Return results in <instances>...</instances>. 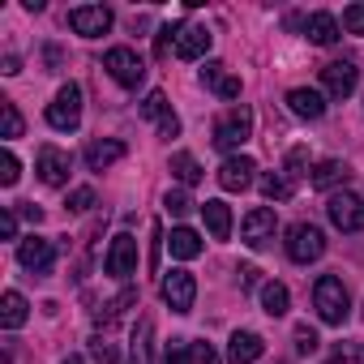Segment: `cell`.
I'll return each instance as SVG.
<instances>
[{
	"label": "cell",
	"instance_id": "obj_1",
	"mask_svg": "<svg viewBox=\"0 0 364 364\" xmlns=\"http://www.w3.org/2000/svg\"><path fill=\"white\" fill-rule=\"evenodd\" d=\"M313 309H317V317H321L326 326H343V321H347L351 300H347V287H343L338 274H321V279L313 283Z\"/></svg>",
	"mask_w": 364,
	"mask_h": 364
},
{
	"label": "cell",
	"instance_id": "obj_2",
	"mask_svg": "<svg viewBox=\"0 0 364 364\" xmlns=\"http://www.w3.org/2000/svg\"><path fill=\"white\" fill-rule=\"evenodd\" d=\"M48 124L52 129H60V133H73L77 124H82V90L69 82V86H60L56 90V99L48 103Z\"/></svg>",
	"mask_w": 364,
	"mask_h": 364
},
{
	"label": "cell",
	"instance_id": "obj_3",
	"mask_svg": "<svg viewBox=\"0 0 364 364\" xmlns=\"http://www.w3.org/2000/svg\"><path fill=\"white\" fill-rule=\"evenodd\" d=\"M326 253V236H321V228H313V223H296V228H287V257L296 262V266H309V262H317Z\"/></svg>",
	"mask_w": 364,
	"mask_h": 364
},
{
	"label": "cell",
	"instance_id": "obj_4",
	"mask_svg": "<svg viewBox=\"0 0 364 364\" xmlns=\"http://www.w3.org/2000/svg\"><path fill=\"white\" fill-rule=\"evenodd\" d=\"M193 300H198V279L189 270H171L163 274V304L171 313H193Z\"/></svg>",
	"mask_w": 364,
	"mask_h": 364
},
{
	"label": "cell",
	"instance_id": "obj_5",
	"mask_svg": "<svg viewBox=\"0 0 364 364\" xmlns=\"http://www.w3.org/2000/svg\"><path fill=\"white\" fill-rule=\"evenodd\" d=\"M249 133H253V112L249 107H236V112H228L215 124V146L219 150H240L249 141Z\"/></svg>",
	"mask_w": 364,
	"mask_h": 364
},
{
	"label": "cell",
	"instance_id": "obj_6",
	"mask_svg": "<svg viewBox=\"0 0 364 364\" xmlns=\"http://www.w3.org/2000/svg\"><path fill=\"white\" fill-rule=\"evenodd\" d=\"M69 31L82 39H99L112 31V9L107 5H77V9H69Z\"/></svg>",
	"mask_w": 364,
	"mask_h": 364
},
{
	"label": "cell",
	"instance_id": "obj_7",
	"mask_svg": "<svg viewBox=\"0 0 364 364\" xmlns=\"http://www.w3.org/2000/svg\"><path fill=\"white\" fill-rule=\"evenodd\" d=\"M274 232H279V219H274L270 206H253V210L245 215V223H240V240H245L249 249H266V245L274 240Z\"/></svg>",
	"mask_w": 364,
	"mask_h": 364
},
{
	"label": "cell",
	"instance_id": "obj_8",
	"mask_svg": "<svg viewBox=\"0 0 364 364\" xmlns=\"http://www.w3.org/2000/svg\"><path fill=\"white\" fill-rule=\"evenodd\" d=\"M326 215L338 232H364V202L355 193H330Z\"/></svg>",
	"mask_w": 364,
	"mask_h": 364
},
{
	"label": "cell",
	"instance_id": "obj_9",
	"mask_svg": "<svg viewBox=\"0 0 364 364\" xmlns=\"http://www.w3.org/2000/svg\"><path fill=\"white\" fill-rule=\"evenodd\" d=\"M103 69H107L120 86H141V77H146V65H141V56H137L133 48H112V52L103 56Z\"/></svg>",
	"mask_w": 364,
	"mask_h": 364
},
{
	"label": "cell",
	"instance_id": "obj_10",
	"mask_svg": "<svg viewBox=\"0 0 364 364\" xmlns=\"http://www.w3.org/2000/svg\"><path fill=\"white\" fill-rule=\"evenodd\" d=\"M18 262H22L31 274H52V266H56V245L43 240V236H26V240H18Z\"/></svg>",
	"mask_w": 364,
	"mask_h": 364
},
{
	"label": "cell",
	"instance_id": "obj_11",
	"mask_svg": "<svg viewBox=\"0 0 364 364\" xmlns=\"http://www.w3.org/2000/svg\"><path fill=\"white\" fill-rule=\"evenodd\" d=\"M103 270H107L112 279L137 274V240H133L129 232H120V236L112 240V249H107V257H103Z\"/></svg>",
	"mask_w": 364,
	"mask_h": 364
},
{
	"label": "cell",
	"instance_id": "obj_12",
	"mask_svg": "<svg viewBox=\"0 0 364 364\" xmlns=\"http://www.w3.org/2000/svg\"><path fill=\"white\" fill-rule=\"evenodd\" d=\"M355 82H360L355 60H330V65L321 69V86H326L330 99H347V95L355 90Z\"/></svg>",
	"mask_w": 364,
	"mask_h": 364
},
{
	"label": "cell",
	"instance_id": "obj_13",
	"mask_svg": "<svg viewBox=\"0 0 364 364\" xmlns=\"http://www.w3.org/2000/svg\"><path fill=\"white\" fill-rule=\"evenodd\" d=\"M253 171H257V163H253L249 154H228L223 167H219V185H223L228 193H245V189L253 185Z\"/></svg>",
	"mask_w": 364,
	"mask_h": 364
},
{
	"label": "cell",
	"instance_id": "obj_14",
	"mask_svg": "<svg viewBox=\"0 0 364 364\" xmlns=\"http://www.w3.org/2000/svg\"><path fill=\"white\" fill-rule=\"evenodd\" d=\"M69 167H73V159H69L60 146H43V150H39V163H35V171H39V180H43V185L60 189L65 180H69Z\"/></svg>",
	"mask_w": 364,
	"mask_h": 364
},
{
	"label": "cell",
	"instance_id": "obj_15",
	"mask_svg": "<svg viewBox=\"0 0 364 364\" xmlns=\"http://www.w3.org/2000/svg\"><path fill=\"white\" fill-rule=\"evenodd\" d=\"M202 86L215 90L219 99H240V77H236L223 60H206V69H202Z\"/></svg>",
	"mask_w": 364,
	"mask_h": 364
},
{
	"label": "cell",
	"instance_id": "obj_16",
	"mask_svg": "<svg viewBox=\"0 0 364 364\" xmlns=\"http://www.w3.org/2000/svg\"><path fill=\"white\" fill-rule=\"evenodd\" d=\"M210 31L206 26H176V56L180 60H198V56H206L210 52Z\"/></svg>",
	"mask_w": 364,
	"mask_h": 364
},
{
	"label": "cell",
	"instance_id": "obj_17",
	"mask_svg": "<svg viewBox=\"0 0 364 364\" xmlns=\"http://www.w3.org/2000/svg\"><path fill=\"white\" fill-rule=\"evenodd\" d=\"M287 107L300 120H321L326 116V95L321 90H309V86H296V90H287Z\"/></svg>",
	"mask_w": 364,
	"mask_h": 364
},
{
	"label": "cell",
	"instance_id": "obj_18",
	"mask_svg": "<svg viewBox=\"0 0 364 364\" xmlns=\"http://www.w3.org/2000/svg\"><path fill=\"white\" fill-rule=\"evenodd\" d=\"M262 351H266L262 334H253V330H236L232 343H228V364H257Z\"/></svg>",
	"mask_w": 364,
	"mask_h": 364
},
{
	"label": "cell",
	"instance_id": "obj_19",
	"mask_svg": "<svg viewBox=\"0 0 364 364\" xmlns=\"http://www.w3.org/2000/svg\"><path fill=\"white\" fill-rule=\"evenodd\" d=\"M338 35H343V26H338L334 14H309V18H304V39H309V43L330 48V43H338Z\"/></svg>",
	"mask_w": 364,
	"mask_h": 364
},
{
	"label": "cell",
	"instance_id": "obj_20",
	"mask_svg": "<svg viewBox=\"0 0 364 364\" xmlns=\"http://www.w3.org/2000/svg\"><path fill=\"white\" fill-rule=\"evenodd\" d=\"M120 159H124V141H116V137H99V141L86 146V167L90 171H107Z\"/></svg>",
	"mask_w": 364,
	"mask_h": 364
},
{
	"label": "cell",
	"instance_id": "obj_21",
	"mask_svg": "<svg viewBox=\"0 0 364 364\" xmlns=\"http://www.w3.org/2000/svg\"><path fill=\"white\" fill-rule=\"evenodd\" d=\"M347 176H351L347 163H338V159H321V163L313 167V176H309V185H313V189H334V185H347Z\"/></svg>",
	"mask_w": 364,
	"mask_h": 364
},
{
	"label": "cell",
	"instance_id": "obj_22",
	"mask_svg": "<svg viewBox=\"0 0 364 364\" xmlns=\"http://www.w3.org/2000/svg\"><path fill=\"white\" fill-rule=\"evenodd\" d=\"M167 249H171V257H176V262H193V257L202 253V236H198L193 228H171Z\"/></svg>",
	"mask_w": 364,
	"mask_h": 364
},
{
	"label": "cell",
	"instance_id": "obj_23",
	"mask_svg": "<svg viewBox=\"0 0 364 364\" xmlns=\"http://www.w3.org/2000/svg\"><path fill=\"white\" fill-rule=\"evenodd\" d=\"M26 317H31L26 296H22V291H5V300H0V326H5V330H18V326H26Z\"/></svg>",
	"mask_w": 364,
	"mask_h": 364
},
{
	"label": "cell",
	"instance_id": "obj_24",
	"mask_svg": "<svg viewBox=\"0 0 364 364\" xmlns=\"http://www.w3.org/2000/svg\"><path fill=\"white\" fill-rule=\"evenodd\" d=\"M202 219H206V228H210L215 240H228L232 236V210H228V202H206L202 206Z\"/></svg>",
	"mask_w": 364,
	"mask_h": 364
},
{
	"label": "cell",
	"instance_id": "obj_25",
	"mask_svg": "<svg viewBox=\"0 0 364 364\" xmlns=\"http://www.w3.org/2000/svg\"><path fill=\"white\" fill-rule=\"evenodd\" d=\"M171 176H176L185 189H193L198 180H202V163H198L189 150H180V154H171Z\"/></svg>",
	"mask_w": 364,
	"mask_h": 364
},
{
	"label": "cell",
	"instance_id": "obj_26",
	"mask_svg": "<svg viewBox=\"0 0 364 364\" xmlns=\"http://www.w3.org/2000/svg\"><path fill=\"white\" fill-rule=\"evenodd\" d=\"M287 304H291V296H287L283 283H262V309H266L270 317H283Z\"/></svg>",
	"mask_w": 364,
	"mask_h": 364
},
{
	"label": "cell",
	"instance_id": "obj_27",
	"mask_svg": "<svg viewBox=\"0 0 364 364\" xmlns=\"http://www.w3.org/2000/svg\"><path fill=\"white\" fill-rule=\"evenodd\" d=\"M150 338H154V321L141 317L137 330H133V364H150V347H154Z\"/></svg>",
	"mask_w": 364,
	"mask_h": 364
},
{
	"label": "cell",
	"instance_id": "obj_28",
	"mask_svg": "<svg viewBox=\"0 0 364 364\" xmlns=\"http://www.w3.org/2000/svg\"><path fill=\"white\" fill-rule=\"evenodd\" d=\"M262 198H266V202H283V198H291L287 176H279V171H266V176H262Z\"/></svg>",
	"mask_w": 364,
	"mask_h": 364
},
{
	"label": "cell",
	"instance_id": "obj_29",
	"mask_svg": "<svg viewBox=\"0 0 364 364\" xmlns=\"http://www.w3.org/2000/svg\"><path fill=\"white\" fill-rule=\"evenodd\" d=\"M0 120H5V141H14V137H22V112H18V103H9V99H0Z\"/></svg>",
	"mask_w": 364,
	"mask_h": 364
},
{
	"label": "cell",
	"instance_id": "obj_30",
	"mask_svg": "<svg viewBox=\"0 0 364 364\" xmlns=\"http://www.w3.org/2000/svg\"><path fill=\"white\" fill-rule=\"evenodd\" d=\"M304 176H313L309 171V150L304 146H291L287 150V185H291V180H304Z\"/></svg>",
	"mask_w": 364,
	"mask_h": 364
},
{
	"label": "cell",
	"instance_id": "obj_31",
	"mask_svg": "<svg viewBox=\"0 0 364 364\" xmlns=\"http://www.w3.org/2000/svg\"><path fill=\"white\" fill-rule=\"evenodd\" d=\"M189 360H193V343H185V338H171V343H167L163 364H189Z\"/></svg>",
	"mask_w": 364,
	"mask_h": 364
},
{
	"label": "cell",
	"instance_id": "obj_32",
	"mask_svg": "<svg viewBox=\"0 0 364 364\" xmlns=\"http://www.w3.org/2000/svg\"><path fill=\"white\" fill-rule=\"evenodd\" d=\"M18 176H22V163L5 150V154H0V185H5V189H14L18 185Z\"/></svg>",
	"mask_w": 364,
	"mask_h": 364
},
{
	"label": "cell",
	"instance_id": "obj_33",
	"mask_svg": "<svg viewBox=\"0 0 364 364\" xmlns=\"http://www.w3.org/2000/svg\"><path fill=\"white\" fill-rule=\"evenodd\" d=\"M141 116L163 120V116H167V95H163V90H150V95H146V103H141Z\"/></svg>",
	"mask_w": 364,
	"mask_h": 364
},
{
	"label": "cell",
	"instance_id": "obj_34",
	"mask_svg": "<svg viewBox=\"0 0 364 364\" xmlns=\"http://www.w3.org/2000/svg\"><path fill=\"white\" fill-rule=\"evenodd\" d=\"M90 206H95V189H73V193H69V202H65V210H69V215H86Z\"/></svg>",
	"mask_w": 364,
	"mask_h": 364
},
{
	"label": "cell",
	"instance_id": "obj_35",
	"mask_svg": "<svg viewBox=\"0 0 364 364\" xmlns=\"http://www.w3.org/2000/svg\"><path fill=\"white\" fill-rule=\"evenodd\" d=\"M317 347H321L317 330H313V326H296V351H300V355H313Z\"/></svg>",
	"mask_w": 364,
	"mask_h": 364
},
{
	"label": "cell",
	"instance_id": "obj_36",
	"mask_svg": "<svg viewBox=\"0 0 364 364\" xmlns=\"http://www.w3.org/2000/svg\"><path fill=\"white\" fill-rule=\"evenodd\" d=\"M163 206L180 219V215H189V210H193V198H189L185 189H176V193H167V198H163Z\"/></svg>",
	"mask_w": 364,
	"mask_h": 364
},
{
	"label": "cell",
	"instance_id": "obj_37",
	"mask_svg": "<svg viewBox=\"0 0 364 364\" xmlns=\"http://www.w3.org/2000/svg\"><path fill=\"white\" fill-rule=\"evenodd\" d=\"M90 355H95V364H120V355L107 338H90Z\"/></svg>",
	"mask_w": 364,
	"mask_h": 364
},
{
	"label": "cell",
	"instance_id": "obj_38",
	"mask_svg": "<svg viewBox=\"0 0 364 364\" xmlns=\"http://www.w3.org/2000/svg\"><path fill=\"white\" fill-rule=\"evenodd\" d=\"M343 31L347 35H364V5H347L343 9Z\"/></svg>",
	"mask_w": 364,
	"mask_h": 364
},
{
	"label": "cell",
	"instance_id": "obj_39",
	"mask_svg": "<svg viewBox=\"0 0 364 364\" xmlns=\"http://www.w3.org/2000/svg\"><path fill=\"white\" fill-rule=\"evenodd\" d=\"M167 48H176V26H163L159 39H154V52H159V56H167Z\"/></svg>",
	"mask_w": 364,
	"mask_h": 364
},
{
	"label": "cell",
	"instance_id": "obj_40",
	"mask_svg": "<svg viewBox=\"0 0 364 364\" xmlns=\"http://www.w3.org/2000/svg\"><path fill=\"white\" fill-rule=\"evenodd\" d=\"M193 360H198V364H219V351H215L210 343H193Z\"/></svg>",
	"mask_w": 364,
	"mask_h": 364
},
{
	"label": "cell",
	"instance_id": "obj_41",
	"mask_svg": "<svg viewBox=\"0 0 364 364\" xmlns=\"http://www.w3.org/2000/svg\"><path fill=\"white\" fill-rule=\"evenodd\" d=\"M0 236H5V240H18V215H14V210L0 215Z\"/></svg>",
	"mask_w": 364,
	"mask_h": 364
},
{
	"label": "cell",
	"instance_id": "obj_42",
	"mask_svg": "<svg viewBox=\"0 0 364 364\" xmlns=\"http://www.w3.org/2000/svg\"><path fill=\"white\" fill-rule=\"evenodd\" d=\"M159 137H180V120H176V112H167V116L159 120Z\"/></svg>",
	"mask_w": 364,
	"mask_h": 364
},
{
	"label": "cell",
	"instance_id": "obj_43",
	"mask_svg": "<svg viewBox=\"0 0 364 364\" xmlns=\"http://www.w3.org/2000/svg\"><path fill=\"white\" fill-rule=\"evenodd\" d=\"M18 210H22V219H31V223H35V228H39V223H43V206H35V202H22V206H18Z\"/></svg>",
	"mask_w": 364,
	"mask_h": 364
},
{
	"label": "cell",
	"instance_id": "obj_44",
	"mask_svg": "<svg viewBox=\"0 0 364 364\" xmlns=\"http://www.w3.org/2000/svg\"><path fill=\"white\" fill-rule=\"evenodd\" d=\"M236 274H240V287L249 291V287H257V274H262V270H257V266H240Z\"/></svg>",
	"mask_w": 364,
	"mask_h": 364
},
{
	"label": "cell",
	"instance_id": "obj_45",
	"mask_svg": "<svg viewBox=\"0 0 364 364\" xmlns=\"http://www.w3.org/2000/svg\"><path fill=\"white\" fill-rule=\"evenodd\" d=\"M5 73H9V77L22 73V60H18V56H5Z\"/></svg>",
	"mask_w": 364,
	"mask_h": 364
},
{
	"label": "cell",
	"instance_id": "obj_46",
	"mask_svg": "<svg viewBox=\"0 0 364 364\" xmlns=\"http://www.w3.org/2000/svg\"><path fill=\"white\" fill-rule=\"evenodd\" d=\"M60 364H86V360H77V355H69V360H60Z\"/></svg>",
	"mask_w": 364,
	"mask_h": 364
},
{
	"label": "cell",
	"instance_id": "obj_47",
	"mask_svg": "<svg viewBox=\"0 0 364 364\" xmlns=\"http://www.w3.org/2000/svg\"><path fill=\"white\" fill-rule=\"evenodd\" d=\"M330 364H343V360H330Z\"/></svg>",
	"mask_w": 364,
	"mask_h": 364
},
{
	"label": "cell",
	"instance_id": "obj_48",
	"mask_svg": "<svg viewBox=\"0 0 364 364\" xmlns=\"http://www.w3.org/2000/svg\"><path fill=\"white\" fill-rule=\"evenodd\" d=\"M279 364H283V360H279Z\"/></svg>",
	"mask_w": 364,
	"mask_h": 364
}]
</instances>
